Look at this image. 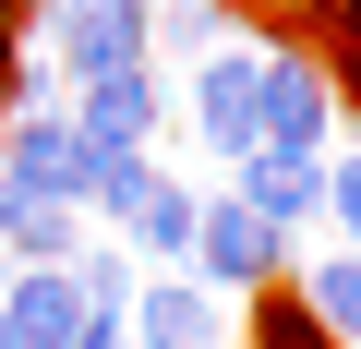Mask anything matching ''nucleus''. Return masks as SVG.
Masks as SVG:
<instances>
[{
    "label": "nucleus",
    "instance_id": "obj_1",
    "mask_svg": "<svg viewBox=\"0 0 361 349\" xmlns=\"http://www.w3.org/2000/svg\"><path fill=\"white\" fill-rule=\"evenodd\" d=\"M180 277L193 289H217V301H253V289H277L289 277V241L253 217V205H229L217 181H205V205H193V253H180Z\"/></svg>",
    "mask_w": 361,
    "mask_h": 349
},
{
    "label": "nucleus",
    "instance_id": "obj_2",
    "mask_svg": "<svg viewBox=\"0 0 361 349\" xmlns=\"http://www.w3.org/2000/svg\"><path fill=\"white\" fill-rule=\"evenodd\" d=\"M253 73H265V49H253V37H229V49H205L193 73L169 85V109H180V133H193L205 157H229V169L253 157Z\"/></svg>",
    "mask_w": 361,
    "mask_h": 349
},
{
    "label": "nucleus",
    "instance_id": "obj_3",
    "mask_svg": "<svg viewBox=\"0 0 361 349\" xmlns=\"http://www.w3.org/2000/svg\"><path fill=\"white\" fill-rule=\"evenodd\" d=\"M253 145H277V157H325L337 145V85H325L313 49H265V73H253Z\"/></svg>",
    "mask_w": 361,
    "mask_h": 349
},
{
    "label": "nucleus",
    "instance_id": "obj_4",
    "mask_svg": "<svg viewBox=\"0 0 361 349\" xmlns=\"http://www.w3.org/2000/svg\"><path fill=\"white\" fill-rule=\"evenodd\" d=\"M61 121H73L85 145H145V157H157V121H169V73H157V61L85 73V85L61 97Z\"/></svg>",
    "mask_w": 361,
    "mask_h": 349
},
{
    "label": "nucleus",
    "instance_id": "obj_5",
    "mask_svg": "<svg viewBox=\"0 0 361 349\" xmlns=\"http://www.w3.org/2000/svg\"><path fill=\"white\" fill-rule=\"evenodd\" d=\"M49 61L85 85V73H121V61H145V0H49Z\"/></svg>",
    "mask_w": 361,
    "mask_h": 349
},
{
    "label": "nucleus",
    "instance_id": "obj_6",
    "mask_svg": "<svg viewBox=\"0 0 361 349\" xmlns=\"http://www.w3.org/2000/svg\"><path fill=\"white\" fill-rule=\"evenodd\" d=\"M229 313H241V301H217V289H193V277H133L121 337H133V349H229Z\"/></svg>",
    "mask_w": 361,
    "mask_h": 349
},
{
    "label": "nucleus",
    "instance_id": "obj_7",
    "mask_svg": "<svg viewBox=\"0 0 361 349\" xmlns=\"http://www.w3.org/2000/svg\"><path fill=\"white\" fill-rule=\"evenodd\" d=\"M217 193H229V205H253L277 241H301V229L325 217V157H277V145H253V157L229 169Z\"/></svg>",
    "mask_w": 361,
    "mask_h": 349
},
{
    "label": "nucleus",
    "instance_id": "obj_8",
    "mask_svg": "<svg viewBox=\"0 0 361 349\" xmlns=\"http://www.w3.org/2000/svg\"><path fill=\"white\" fill-rule=\"evenodd\" d=\"M0 337H13V349H73L85 337L73 265H0Z\"/></svg>",
    "mask_w": 361,
    "mask_h": 349
},
{
    "label": "nucleus",
    "instance_id": "obj_9",
    "mask_svg": "<svg viewBox=\"0 0 361 349\" xmlns=\"http://www.w3.org/2000/svg\"><path fill=\"white\" fill-rule=\"evenodd\" d=\"M193 205H205V181H169V169H157V193L109 229V241L133 253V277H180V253H193Z\"/></svg>",
    "mask_w": 361,
    "mask_h": 349
},
{
    "label": "nucleus",
    "instance_id": "obj_10",
    "mask_svg": "<svg viewBox=\"0 0 361 349\" xmlns=\"http://www.w3.org/2000/svg\"><path fill=\"white\" fill-rule=\"evenodd\" d=\"M229 37H241V0H145V61L157 73H193Z\"/></svg>",
    "mask_w": 361,
    "mask_h": 349
},
{
    "label": "nucleus",
    "instance_id": "obj_11",
    "mask_svg": "<svg viewBox=\"0 0 361 349\" xmlns=\"http://www.w3.org/2000/svg\"><path fill=\"white\" fill-rule=\"evenodd\" d=\"M97 229L73 205H37V193H0V265H73Z\"/></svg>",
    "mask_w": 361,
    "mask_h": 349
},
{
    "label": "nucleus",
    "instance_id": "obj_12",
    "mask_svg": "<svg viewBox=\"0 0 361 349\" xmlns=\"http://www.w3.org/2000/svg\"><path fill=\"white\" fill-rule=\"evenodd\" d=\"M289 289H301V313H313L337 349H361V253H349V241H337V253H313Z\"/></svg>",
    "mask_w": 361,
    "mask_h": 349
},
{
    "label": "nucleus",
    "instance_id": "obj_13",
    "mask_svg": "<svg viewBox=\"0 0 361 349\" xmlns=\"http://www.w3.org/2000/svg\"><path fill=\"white\" fill-rule=\"evenodd\" d=\"M73 289H85V325H121L133 313V253L121 241H85L73 253Z\"/></svg>",
    "mask_w": 361,
    "mask_h": 349
},
{
    "label": "nucleus",
    "instance_id": "obj_14",
    "mask_svg": "<svg viewBox=\"0 0 361 349\" xmlns=\"http://www.w3.org/2000/svg\"><path fill=\"white\" fill-rule=\"evenodd\" d=\"M325 217H337V241L361 253V145H349V157H325Z\"/></svg>",
    "mask_w": 361,
    "mask_h": 349
},
{
    "label": "nucleus",
    "instance_id": "obj_15",
    "mask_svg": "<svg viewBox=\"0 0 361 349\" xmlns=\"http://www.w3.org/2000/svg\"><path fill=\"white\" fill-rule=\"evenodd\" d=\"M49 25V0H0V37H37Z\"/></svg>",
    "mask_w": 361,
    "mask_h": 349
},
{
    "label": "nucleus",
    "instance_id": "obj_16",
    "mask_svg": "<svg viewBox=\"0 0 361 349\" xmlns=\"http://www.w3.org/2000/svg\"><path fill=\"white\" fill-rule=\"evenodd\" d=\"M97 349H133V337H97Z\"/></svg>",
    "mask_w": 361,
    "mask_h": 349
},
{
    "label": "nucleus",
    "instance_id": "obj_17",
    "mask_svg": "<svg viewBox=\"0 0 361 349\" xmlns=\"http://www.w3.org/2000/svg\"><path fill=\"white\" fill-rule=\"evenodd\" d=\"M0 349H13V337H0Z\"/></svg>",
    "mask_w": 361,
    "mask_h": 349
}]
</instances>
